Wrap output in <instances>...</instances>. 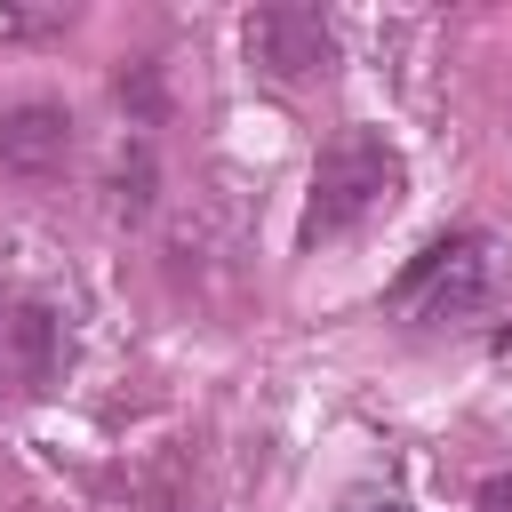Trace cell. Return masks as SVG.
Listing matches in <instances>:
<instances>
[{"mask_svg": "<svg viewBox=\"0 0 512 512\" xmlns=\"http://www.w3.org/2000/svg\"><path fill=\"white\" fill-rule=\"evenodd\" d=\"M504 288H512V248H504L496 232H448V240H432V248L400 272L392 304H400L408 320L464 328V320H488V312L504 304Z\"/></svg>", "mask_w": 512, "mask_h": 512, "instance_id": "cell-1", "label": "cell"}, {"mask_svg": "<svg viewBox=\"0 0 512 512\" xmlns=\"http://www.w3.org/2000/svg\"><path fill=\"white\" fill-rule=\"evenodd\" d=\"M400 200V152L376 128H344L312 160V200H304V240H336Z\"/></svg>", "mask_w": 512, "mask_h": 512, "instance_id": "cell-2", "label": "cell"}, {"mask_svg": "<svg viewBox=\"0 0 512 512\" xmlns=\"http://www.w3.org/2000/svg\"><path fill=\"white\" fill-rule=\"evenodd\" d=\"M72 360V336H64V312L48 296H24V288H0V400H40Z\"/></svg>", "mask_w": 512, "mask_h": 512, "instance_id": "cell-3", "label": "cell"}, {"mask_svg": "<svg viewBox=\"0 0 512 512\" xmlns=\"http://www.w3.org/2000/svg\"><path fill=\"white\" fill-rule=\"evenodd\" d=\"M248 56L272 72V80H312L336 64V40L312 8H256L248 16Z\"/></svg>", "mask_w": 512, "mask_h": 512, "instance_id": "cell-4", "label": "cell"}, {"mask_svg": "<svg viewBox=\"0 0 512 512\" xmlns=\"http://www.w3.org/2000/svg\"><path fill=\"white\" fill-rule=\"evenodd\" d=\"M0 152H8V160H40V152H64V112H48V104L16 112V120L0 128Z\"/></svg>", "mask_w": 512, "mask_h": 512, "instance_id": "cell-5", "label": "cell"}, {"mask_svg": "<svg viewBox=\"0 0 512 512\" xmlns=\"http://www.w3.org/2000/svg\"><path fill=\"white\" fill-rule=\"evenodd\" d=\"M480 512H512V480H488L480 488Z\"/></svg>", "mask_w": 512, "mask_h": 512, "instance_id": "cell-6", "label": "cell"}, {"mask_svg": "<svg viewBox=\"0 0 512 512\" xmlns=\"http://www.w3.org/2000/svg\"><path fill=\"white\" fill-rule=\"evenodd\" d=\"M152 512H208V504H200V496H160Z\"/></svg>", "mask_w": 512, "mask_h": 512, "instance_id": "cell-7", "label": "cell"}, {"mask_svg": "<svg viewBox=\"0 0 512 512\" xmlns=\"http://www.w3.org/2000/svg\"><path fill=\"white\" fill-rule=\"evenodd\" d=\"M352 512H400V504H392V496H384V504H352Z\"/></svg>", "mask_w": 512, "mask_h": 512, "instance_id": "cell-8", "label": "cell"}, {"mask_svg": "<svg viewBox=\"0 0 512 512\" xmlns=\"http://www.w3.org/2000/svg\"><path fill=\"white\" fill-rule=\"evenodd\" d=\"M8 512H48V504H8Z\"/></svg>", "mask_w": 512, "mask_h": 512, "instance_id": "cell-9", "label": "cell"}]
</instances>
